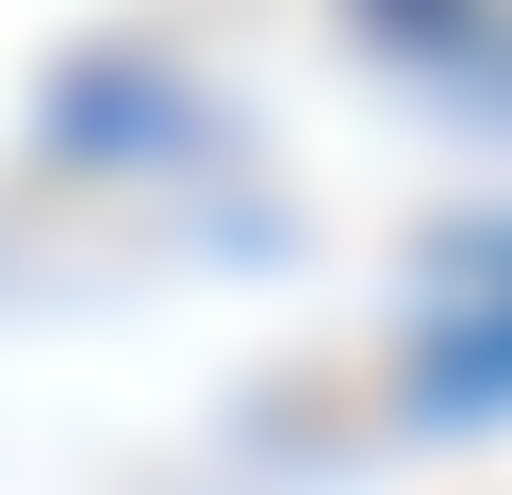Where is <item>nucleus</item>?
I'll return each instance as SVG.
<instances>
[{
	"mask_svg": "<svg viewBox=\"0 0 512 495\" xmlns=\"http://www.w3.org/2000/svg\"><path fill=\"white\" fill-rule=\"evenodd\" d=\"M413 396H430V413H479V396H512V314H496V330H446V363H430Z\"/></svg>",
	"mask_w": 512,
	"mask_h": 495,
	"instance_id": "1",
	"label": "nucleus"
}]
</instances>
